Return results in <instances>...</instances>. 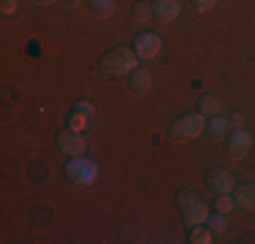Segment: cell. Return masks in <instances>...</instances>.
Here are the masks:
<instances>
[{
	"mask_svg": "<svg viewBox=\"0 0 255 244\" xmlns=\"http://www.w3.org/2000/svg\"><path fill=\"white\" fill-rule=\"evenodd\" d=\"M101 68L106 73H114V76H125V73H133L138 68V54L133 52V49L117 46V49H112V52L103 54Z\"/></svg>",
	"mask_w": 255,
	"mask_h": 244,
	"instance_id": "obj_1",
	"label": "cell"
},
{
	"mask_svg": "<svg viewBox=\"0 0 255 244\" xmlns=\"http://www.w3.org/2000/svg\"><path fill=\"white\" fill-rule=\"evenodd\" d=\"M206 130V117L201 112H193V114H185L168 127V136L174 141H190V138H198L201 133Z\"/></svg>",
	"mask_w": 255,
	"mask_h": 244,
	"instance_id": "obj_2",
	"label": "cell"
},
{
	"mask_svg": "<svg viewBox=\"0 0 255 244\" xmlns=\"http://www.w3.org/2000/svg\"><path fill=\"white\" fill-rule=\"evenodd\" d=\"M179 206H182V212H185L190 225H204L209 220V206L196 193H179Z\"/></svg>",
	"mask_w": 255,
	"mask_h": 244,
	"instance_id": "obj_3",
	"label": "cell"
},
{
	"mask_svg": "<svg viewBox=\"0 0 255 244\" xmlns=\"http://www.w3.org/2000/svg\"><path fill=\"white\" fill-rule=\"evenodd\" d=\"M68 174L76 185H90V182L98 179V166H95L93 160H87L84 155H79L68 163Z\"/></svg>",
	"mask_w": 255,
	"mask_h": 244,
	"instance_id": "obj_4",
	"label": "cell"
},
{
	"mask_svg": "<svg viewBox=\"0 0 255 244\" xmlns=\"http://www.w3.org/2000/svg\"><path fill=\"white\" fill-rule=\"evenodd\" d=\"M160 49H163V41L155 33H141L133 44V52L138 54V60H155L160 54Z\"/></svg>",
	"mask_w": 255,
	"mask_h": 244,
	"instance_id": "obj_5",
	"label": "cell"
},
{
	"mask_svg": "<svg viewBox=\"0 0 255 244\" xmlns=\"http://www.w3.org/2000/svg\"><path fill=\"white\" fill-rule=\"evenodd\" d=\"M57 146L65 152V155H71V157H79V155H84V149H87V141H84V136L79 130H63L57 136Z\"/></svg>",
	"mask_w": 255,
	"mask_h": 244,
	"instance_id": "obj_6",
	"label": "cell"
},
{
	"mask_svg": "<svg viewBox=\"0 0 255 244\" xmlns=\"http://www.w3.org/2000/svg\"><path fill=\"white\" fill-rule=\"evenodd\" d=\"M253 149V136L247 130H234V136L228 138V152L231 157H236V160H242V157H247Z\"/></svg>",
	"mask_w": 255,
	"mask_h": 244,
	"instance_id": "obj_7",
	"label": "cell"
},
{
	"mask_svg": "<svg viewBox=\"0 0 255 244\" xmlns=\"http://www.w3.org/2000/svg\"><path fill=\"white\" fill-rule=\"evenodd\" d=\"M206 185H209L217 195H226V193H234V176H231L228 171L217 168V171H212V174L206 176Z\"/></svg>",
	"mask_w": 255,
	"mask_h": 244,
	"instance_id": "obj_8",
	"label": "cell"
},
{
	"mask_svg": "<svg viewBox=\"0 0 255 244\" xmlns=\"http://www.w3.org/2000/svg\"><path fill=\"white\" fill-rule=\"evenodd\" d=\"M179 11H182L179 0H155V5H152V14L160 22H174L179 16Z\"/></svg>",
	"mask_w": 255,
	"mask_h": 244,
	"instance_id": "obj_9",
	"label": "cell"
},
{
	"mask_svg": "<svg viewBox=\"0 0 255 244\" xmlns=\"http://www.w3.org/2000/svg\"><path fill=\"white\" fill-rule=\"evenodd\" d=\"M130 87H133V93L147 95V93H149V87H152V76H149V71H147V68H136V71H133Z\"/></svg>",
	"mask_w": 255,
	"mask_h": 244,
	"instance_id": "obj_10",
	"label": "cell"
},
{
	"mask_svg": "<svg viewBox=\"0 0 255 244\" xmlns=\"http://www.w3.org/2000/svg\"><path fill=\"white\" fill-rule=\"evenodd\" d=\"M234 204L239 209H255V185H242L234 193Z\"/></svg>",
	"mask_w": 255,
	"mask_h": 244,
	"instance_id": "obj_11",
	"label": "cell"
},
{
	"mask_svg": "<svg viewBox=\"0 0 255 244\" xmlns=\"http://www.w3.org/2000/svg\"><path fill=\"white\" fill-rule=\"evenodd\" d=\"M90 120H93V117H90V114L84 112L82 106H76V112L71 114V120H68V127H71V130H79V133H82V130H87Z\"/></svg>",
	"mask_w": 255,
	"mask_h": 244,
	"instance_id": "obj_12",
	"label": "cell"
},
{
	"mask_svg": "<svg viewBox=\"0 0 255 244\" xmlns=\"http://www.w3.org/2000/svg\"><path fill=\"white\" fill-rule=\"evenodd\" d=\"M198 112H201L204 117H215V114H220V101H217L215 95H204L201 101H198Z\"/></svg>",
	"mask_w": 255,
	"mask_h": 244,
	"instance_id": "obj_13",
	"label": "cell"
},
{
	"mask_svg": "<svg viewBox=\"0 0 255 244\" xmlns=\"http://www.w3.org/2000/svg\"><path fill=\"white\" fill-rule=\"evenodd\" d=\"M206 130H212L217 138L226 136V130H228V120H223L220 114H215V117H209V122H206Z\"/></svg>",
	"mask_w": 255,
	"mask_h": 244,
	"instance_id": "obj_14",
	"label": "cell"
},
{
	"mask_svg": "<svg viewBox=\"0 0 255 244\" xmlns=\"http://www.w3.org/2000/svg\"><path fill=\"white\" fill-rule=\"evenodd\" d=\"M190 242H193V244H209V242H212V228H201V225H193V231H190Z\"/></svg>",
	"mask_w": 255,
	"mask_h": 244,
	"instance_id": "obj_15",
	"label": "cell"
},
{
	"mask_svg": "<svg viewBox=\"0 0 255 244\" xmlns=\"http://www.w3.org/2000/svg\"><path fill=\"white\" fill-rule=\"evenodd\" d=\"M234 198H231V193H226V195H220V198L215 201V209L220 212V215H231V212H234Z\"/></svg>",
	"mask_w": 255,
	"mask_h": 244,
	"instance_id": "obj_16",
	"label": "cell"
},
{
	"mask_svg": "<svg viewBox=\"0 0 255 244\" xmlns=\"http://www.w3.org/2000/svg\"><path fill=\"white\" fill-rule=\"evenodd\" d=\"M206 223H209L212 234H226V228H228V220H226V215H220V212H217V217H209Z\"/></svg>",
	"mask_w": 255,
	"mask_h": 244,
	"instance_id": "obj_17",
	"label": "cell"
},
{
	"mask_svg": "<svg viewBox=\"0 0 255 244\" xmlns=\"http://www.w3.org/2000/svg\"><path fill=\"white\" fill-rule=\"evenodd\" d=\"M0 11L3 16H14L19 11V0H0Z\"/></svg>",
	"mask_w": 255,
	"mask_h": 244,
	"instance_id": "obj_18",
	"label": "cell"
},
{
	"mask_svg": "<svg viewBox=\"0 0 255 244\" xmlns=\"http://www.w3.org/2000/svg\"><path fill=\"white\" fill-rule=\"evenodd\" d=\"M90 3H93V8L98 14H112L114 11V0H90Z\"/></svg>",
	"mask_w": 255,
	"mask_h": 244,
	"instance_id": "obj_19",
	"label": "cell"
},
{
	"mask_svg": "<svg viewBox=\"0 0 255 244\" xmlns=\"http://www.w3.org/2000/svg\"><path fill=\"white\" fill-rule=\"evenodd\" d=\"M133 14H136L138 19H149V16H152V8H149L147 3H136L133 5Z\"/></svg>",
	"mask_w": 255,
	"mask_h": 244,
	"instance_id": "obj_20",
	"label": "cell"
},
{
	"mask_svg": "<svg viewBox=\"0 0 255 244\" xmlns=\"http://www.w3.org/2000/svg\"><path fill=\"white\" fill-rule=\"evenodd\" d=\"M193 5H196L198 11H212L217 5V0H193Z\"/></svg>",
	"mask_w": 255,
	"mask_h": 244,
	"instance_id": "obj_21",
	"label": "cell"
},
{
	"mask_svg": "<svg viewBox=\"0 0 255 244\" xmlns=\"http://www.w3.org/2000/svg\"><path fill=\"white\" fill-rule=\"evenodd\" d=\"M234 125L242 127V125H245V117H242V114H236V117H234Z\"/></svg>",
	"mask_w": 255,
	"mask_h": 244,
	"instance_id": "obj_22",
	"label": "cell"
},
{
	"mask_svg": "<svg viewBox=\"0 0 255 244\" xmlns=\"http://www.w3.org/2000/svg\"><path fill=\"white\" fill-rule=\"evenodd\" d=\"M41 3H44V5H49V3H54V0H41Z\"/></svg>",
	"mask_w": 255,
	"mask_h": 244,
	"instance_id": "obj_23",
	"label": "cell"
}]
</instances>
